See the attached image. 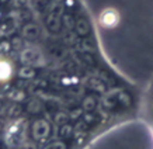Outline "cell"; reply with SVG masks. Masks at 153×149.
Segmentation results:
<instances>
[{"label":"cell","instance_id":"cell-1","mask_svg":"<svg viewBox=\"0 0 153 149\" xmlns=\"http://www.w3.org/2000/svg\"><path fill=\"white\" fill-rule=\"evenodd\" d=\"M11 74V68L7 62H0V80H6Z\"/></svg>","mask_w":153,"mask_h":149}]
</instances>
